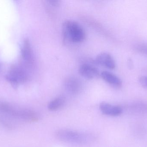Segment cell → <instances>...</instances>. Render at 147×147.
I'll use <instances>...</instances> for the list:
<instances>
[{
  "label": "cell",
  "mask_w": 147,
  "mask_h": 147,
  "mask_svg": "<svg viewBox=\"0 0 147 147\" xmlns=\"http://www.w3.org/2000/svg\"><path fill=\"white\" fill-rule=\"evenodd\" d=\"M6 80L14 89L26 82L28 74L24 67L20 65H14L11 67L5 76Z\"/></svg>",
  "instance_id": "obj_4"
},
{
  "label": "cell",
  "mask_w": 147,
  "mask_h": 147,
  "mask_svg": "<svg viewBox=\"0 0 147 147\" xmlns=\"http://www.w3.org/2000/svg\"><path fill=\"white\" fill-rule=\"evenodd\" d=\"M65 85L66 90L72 94H77L80 89V82L73 78H70L66 79Z\"/></svg>",
  "instance_id": "obj_10"
},
{
  "label": "cell",
  "mask_w": 147,
  "mask_h": 147,
  "mask_svg": "<svg viewBox=\"0 0 147 147\" xmlns=\"http://www.w3.org/2000/svg\"><path fill=\"white\" fill-rule=\"evenodd\" d=\"M139 82L142 87L147 89V76H142L139 79Z\"/></svg>",
  "instance_id": "obj_13"
},
{
  "label": "cell",
  "mask_w": 147,
  "mask_h": 147,
  "mask_svg": "<svg viewBox=\"0 0 147 147\" xmlns=\"http://www.w3.org/2000/svg\"><path fill=\"white\" fill-rule=\"evenodd\" d=\"M134 47L135 50L138 52L147 55V44L144 43L137 44Z\"/></svg>",
  "instance_id": "obj_12"
},
{
  "label": "cell",
  "mask_w": 147,
  "mask_h": 147,
  "mask_svg": "<svg viewBox=\"0 0 147 147\" xmlns=\"http://www.w3.org/2000/svg\"><path fill=\"white\" fill-rule=\"evenodd\" d=\"M62 33L65 40L71 43H80L86 38V33L84 28L80 24L74 21L65 22L62 26Z\"/></svg>",
  "instance_id": "obj_2"
},
{
  "label": "cell",
  "mask_w": 147,
  "mask_h": 147,
  "mask_svg": "<svg viewBox=\"0 0 147 147\" xmlns=\"http://www.w3.org/2000/svg\"><path fill=\"white\" fill-rule=\"evenodd\" d=\"M50 4L53 6H57L59 4V1L57 0H50L48 1Z\"/></svg>",
  "instance_id": "obj_14"
},
{
  "label": "cell",
  "mask_w": 147,
  "mask_h": 147,
  "mask_svg": "<svg viewBox=\"0 0 147 147\" xmlns=\"http://www.w3.org/2000/svg\"><path fill=\"white\" fill-rule=\"evenodd\" d=\"M65 98L64 96H59L49 102L48 109L51 111H57L61 108L65 103Z\"/></svg>",
  "instance_id": "obj_11"
},
{
  "label": "cell",
  "mask_w": 147,
  "mask_h": 147,
  "mask_svg": "<svg viewBox=\"0 0 147 147\" xmlns=\"http://www.w3.org/2000/svg\"><path fill=\"white\" fill-rule=\"evenodd\" d=\"M95 62L97 64L108 69L113 70L116 67L115 60L112 56L108 53L103 52L99 54L96 57Z\"/></svg>",
  "instance_id": "obj_6"
},
{
  "label": "cell",
  "mask_w": 147,
  "mask_h": 147,
  "mask_svg": "<svg viewBox=\"0 0 147 147\" xmlns=\"http://www.w3.org/2000/svg\"><path fill=\"white\" fill-rule=\"evenodd\" d=\"M100 76L106 83L115 88H121L122 85V82L121 79L112 72L103 71L100 73Z\"/></svg>",
  "instance_id": "obj_8"
},
{
  "label": "cell",
  "mask_w": 147,
  "mask_h": 147,
  "mask_svg": "<svg viewBox=\"0 0 147 147\" xmlns=\"http://www.w3.org/2000/svg\"><path fill=\"white\" fill-rule=\"evenodd\" d=\"M0 113L8 118L27 122H36L40 119L39 114L33 110L16 107L6 103L0 102Z\"/></svg>",
  "instance_id": "obj_1"
},
{
  "label": "cell",
  "mask_w": 147,
  "mask_h": 147,
  "mask_svg": "<svg viewBox=\"0 0 147 147\" xmlns=\"http://www.w3.org/2000/svg\"><path fill=\"white\" fill-rule=\"evenodd\" d=\"M79 73L86 79H92L100 75L98 69L90 64H83L79 68Z\"/></svg>",
  "instance_id": "obj_5"
},
{
  "label": "cell",
  "mask_w": 147,
  "mask_h": 147,
  "mask_svg": "<svg viewBox=\"0 0 147 147\" xmlns=\"http://www.w3.org/2000/svg\"><path fill=\"white\" fill-rule=\"evenodd\" d=\"M99 109L104 114L109 116H118L123 112L122 108L120 106L112 105L105 102L100 104Z\"/></svg>",
  "instance_id": "obj_7"
},
{
  "label": "cell",
  "mask_w": 147,
  "mask_h": 147,
  "mask_svg": "<svg viewBox=\"0 0 147 147\" xmlns=\"http://www.w3.org/2000/svg\"><path fill=\"white\" fill-rule=\"evenodd\" d=\"M56 135L62 141L76 145L86 144L92 140L90 134L70 129H60L56 132Z\"/></svg>",
  "instance_id": "obj_3"
},
{
  "label": "cell",
  "mask_w": 147,
  "mask_h": 147,
  "mask_svg": "<svg viewBox=\"0 0 147 147\" xmlns=\"http://www.w3.org/2000/svg\"><path fill=\"white\" fill-rule=\"evenodd\" d=\"M22 58L28 64H31L33 61V53L31 44L28 39L24 40L21 49Z\"/></svg>",
  "instance_id": "obj_9"
}]
</instances>
